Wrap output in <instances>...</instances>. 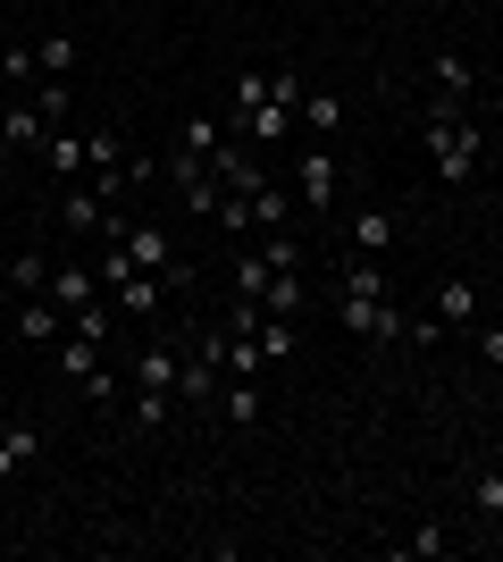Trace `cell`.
Listing matches in <instances>:
<instances>
[{"instance_id":"6da1fadb","label":"cell","mask_w":503,"mask_h":562,"mask_svg":"<svg viewBox=\"0 0 503 562\" xmlns=\"http://www.w3.org/2000/svg\"><path fill=\"white\" fill-rule=\"evenodd\" d=\"M93 244H110V252H126V269H151V278L168 285V294H185L193 285V260L176 252V235L160 227V218H135V211H110L101 218Z\"/></svg>"},{"instance_id":"7a4b0ae2","label":"cell","mask_w":503,"mask_h":562,"mask_svg":"<svg viewBox=\"0 0 503 562\" xmlns=\"http://www.w3.org/2000/svg\"><path fill=\"white\" fill-rule=\"evenodd\" d=\"M420 143H428V168L436 186H479V160H487V135L470 126V110L461 101H428V117H420Z\"/></svg>"},{"instance_id":"3957f363","label":"cell","mask_w":503,"mask_h":562,"mask_svg":"<svg viewBox=\"0 0 503 562\" xmlns=\"http://www.w3.org/2000/svg\"><path fill=\"white\" fill-rule=\"evenodd\" d=\"M344 186H353V168H344V151H328V143H311V151L294 160V202L335 211V202H344Z\"/></svg>"},{"instance_id":"277c9868","label":"cell","mask_w":503,"mask_h":562,"mask_svg":"<svg viewBox=\"0 0 503 562\" xmlns=\"http://www.w3.org/2000/svg\"><path fill=\"white\" fill-rule=\"evenodd\" d=\"M236 193L252 202V235L294 227V186H286V177H261V168H243V177H236Z\"/></svg>"},{"instance_id":"5b68a950","label":"cell","mask_w":503,"mask_h":562,"mask_svg":"<svg viewBox=\"0 0 503 562\" xmlns=\"http://www.w3.org/2000/svg\"><path fill=\"white\" fill-rule=\"evenodd\" d=\"M110 303H118V319H135V328H160L168 285L151 278V269H126V278H110Z\"/></svg>"},{"instance_id":"8992f818","label":"cell","mask_w":503,"mask_h":562,"mask_svg":"<svg viewBox=\"0 0 503 562\" xmlns=\"http://www.w3.org/2000/svg\"><path fill=\"white\" fill-rule=\"evenodd\" d=\"M227 151V117H185L176 126V151H168V177H185V168H210Z\"/></svg>"},{"instance_id":"52a82bcc","label":"cell","mask_w":503,"mask_h":562,"mask_svg":"<svg viewBox=\"0 0 503 562\" xmlns=\"http://www.w3.org/2000/svg\"><path fill=\"white\" fill-rule=\"evenodd\" d=\"M176 370H185L176 336H144V345H135V361H126V386H160V395H176Z\"/></svg>"},{"instance_id":"ba28073f","label":"cell","mask_w":503,"mask_h":562,"mask_svg":"<svg viewBox=\"0 0 503 562\" xmlns=\"http://www.w3.org/2000/svg\"><path fill=\"white\" fill-rule=\"evenodd\" d=\"M101 294H110V285H101V260H50V303L68 311H84V303H101Z\"/></svg>"},{"instance_id":"9c48e42d","label":"cell","mask_w":503,"mask_h":562,"mask_svg":"<svg viewBox=\"0 0 503 562\" xmlns=\"http://www.w3.org/2000/svg\"><path fill=\"white\" fill-rule=\"evenodd\" d=\"M428 311L445 319V336H461V328H479V319H487V294H479V278H445L428 294Z\"/></svg>"},{"instance_id":"30bf717a","label":"cell","mask_w":503,"mask_h":562,"mask_svg":"<svg viewBox=\"0 0 503 562\" xmlns=\"http://www.w3.org/2000/svg\"><path fill=\"white\" fill-rule=\"evenodd\" d=\"M9 336H18V345H50V336H68V311L50 303V294H18V311H9Z\"/></svg>"},{"instance_id":"8fae6325","label":"cell","mask_w":503,"mask_h":562,"mask_svg":"<svg viewBox=\"0 0 503 562\" xmlns=\"http://www.w3.org/2000/svg\"><path fill=\"white\" fill-rule=\"evenodd\" d=\"M218 386H227V370H218V361H202V352H185V370H176V412H185V420H202V412L218 403Z\"/></svg>"},{"instance_id":"7c38bea8","label":"cell","mask_w":503,"mask_h":562,"mask_svg":"<svg viewBox=\"0 0 503 562\" xmlns=\"http://www.w3.org/2000/svg\"><path fill=\"white\" fill-rule=\"evenodd\" d=\"M101 218H110V202H101V186H93V177L59 186V227H68V235H101Z\"/></svg>"},{"instance_id":"4fadbf2b","label":"cell","mask_w":503,"mask_h":562,"mask_svg":"<svg viewBox=\"0 0 503 562\" xmlns=\"http://www.w3.org/2000/svg\"><path fill=\"white\" fill-rule=\"evenodd\" d=\"M261 412H268L261 378H227V386H218V403H210V420H227V428H261Z\"/></svg>"},{"instance_id":"5bb4252c","label":"cell","mask_w":503,"mask_h":562,"mask_svg":"<svg viewBox=\"0 0 503 562\" xmlns=\"http://www.w3.org/2000/svg\"><path fill=\"white\" fill-rule=\"evenodd\" d=\"M43 135H50L43 101H34V93H18V101H9V117H0V143H9V151L25 160V151H43Z\"/></svg>"},{"instance_id":"9a60e30c","label":"cell","mask_w":503,"mask_h":562,"mask_svg":"<svg viewBox=\"0 0 503 562\" xmlns=\"http://www.w3.org/2000/svg\"><path fill=\"white\" fill-rule=\"evenodd\" d=\"M395 235H403V211H395V202H378V211H353V227H344V244L378 260L386 244H395Z\"/></svg>"},{"instance_id":"2e32d148","label":"cell","mask_w":503,"mask_h":562,"mask_svg":"<svg viewBox=\"0 0 503 562\" xmlns=\"http://www.w3.org/2000/svg\"><path fill=\"white\" fill-rule=\"evenodd\" d=\"M461 495H470V520H479V529H503V470L495 462H470Z\"/></svg>"},{"instance_id":"e0dca14e","label":"cell","mask_w":503,"mask_h":562,"mask_svg":"<svg viewBox=\"0 0 503 562\" xmlns=\"http://www.w3.org/2000/svg\"><path fill=\"white\" fill-rule=\"evenodd\" d=\"M43 168L59 177V186L93 177V168H84V126H50V135H43Z\"/></svg>"},{"instance_id":"ac0fdd59","label":"cell","mask_w":503,"mask_h":562,"mask_svg":"<svg viewBox=\"0 0 503 562\" xmlns=\"http://www.w3.org/2000/svg\"><path fill=\"white\" fill-rule=\"evenodd\" d=\"M126 160H135V151H126L118 126H84V168H93V177H118V186H135V177H126Z\"/></svg>"},{"instance_id":"d6986e66","label":"cell","mask_w":503,"mask_h":562,"mask_svg":"<svg viewBox=\"0 0 503 562\" xmlns=\"http://www.w3.org/2000/svg\"><path fill=\"white\" fill-rule=\"evenodd\" d=\"M101 361H110V336H84V328H68V336H59V378H68V386H84V378H93Z\"/></svg>"},{"instance_id":"ffe728a7","label":"cell","mask_w":503,"mask_h":562,"mask_svg":"<svg viewBox=\"0 0 503 562\" xmlns=\"http://www.w3.org/2000/svg\"><path fill=\"white\" fill-rule=\"evenodd\" d=\"M34 462H43V428H25V420H18V428H0V487H18Z\"/></svg>"},{"instance_id":"44dd1931","label":"cell","mask_w":503,"mask_h":562,"mask_svg":"<svg viewBox=\"0 0 503 562\" xmlns=\"http://www.w3.org/2000/svg\"><path fill=\"white\" fill-rule=\"evenodd\" d=\"M168 420H176V395H160V386H126V428H135V437H160Z\"/></svg>"},{"instance_id":"7402d4cb","label":"cell","mask_w":503,"mask_h":562,"mask_svg":"<svg viewBox=\"0 0 503 562\" xmlns=\"http://www.w3.org/2000/svg\"><path fill=\"white\" fill-rule=\"evenodd\" d=\"M227 135H252V143H286V135H302V126H294V110H286V101H261V110H252V117H236Z\"/></svg>"},{"instance_id":"603a6c76","label":"cell","mask_w":503,"mask_h":562,"mask_svg":"<svg viewBox=\"0 0 503 562\" xmlns=\"http://www.w3.org/2000/svg\"><path fill=\"white\" fill-rule=\"evenodd\" d=\"M470 85H479L470 59H454V50H436V59H428V101H470Z\"/></svg>"},{"instance_id":"cb8c5ba5","label":"cell","mask_w":503,"mask_h":562,"mask_svg":"<svg viewBox=\"0 0 503 562\" xmlns=\"http://www.w3.org/2000/svg\"><path fill=\"white\" fill-rule=\"evenodd\" d=\"M9 294H50V252H43V244L9 252Z\"/></svg>"},{"instance_id":"d4e9b609","label":"cell","mask_w":503,"mask_h":562,"mask_svg":"<svg viewBox=\"0 0 503 562\" xmlns=\"http://www.w3.org/2000/svg\"><path fill=\"white\" fill-rule=\"evenodd\" d=\"M454 529H445V520H420V529H411V538L403 546H395V554H403V562H445V554H454Z\"/></svg>"},{"instance_id":"484cf974","label":"cell","mask_w":503,"mask_h":562,"mask_svg":"<svg viewBox=\"0 0 503 562\" xmlns=\"http://www.w3.org/2000/svg\"><path fill=\"white\" fill-rule=\"evenodd\" d=\"M294 126H302V135H319V143H328L335 126H344V93H302V110H294Z\"/></svg>"},{"instance_id":"4316f807","label":"cell","mask_w":503,"mask_h":562,"mask_svg":"<svg viewBox=\"0 0 503 562\" xmlns=\"http://www.w3.org/2000/svg\"><path fill=\"white\" fill-rule=\"evenodd\" d=\"M461 345H470V361L495 378V370H503V311H487L479 328H461Z\"/></svg>"},{"instance_id":"83f0119b","label":"cell","mask_w":503,"mask_h":562,"mask_svg":"<svg viewBox=\"0 0 503 562\" xmlns=\"http://www.w3.org/2000/svg\"><path fill=\"white\" fill-rule=\"evenodd\" d=\"M335 294H386V269L369 252H344L335 260Z\"/></svg>"},{"instance_id":"f1b7e54d","label":"cell","mask_w":503,"mask_h":562,"mask_svg":"<svg viewBox=\"0 0 503 562\" xmlns=\"http://www.w3.org/2000/svg\"><path fill=\"white\" fill-rule=\"evenodd\" d=\"M0 85H9V93H34V85H43V68H34V43H9V50H0Z\"/></svg>"},{"instance_id":"f546056e","label":"cell","mask_w":503,"mask_h":562,"mask_svg":"<svg viewBox=\"0 0 503 562\" xmlns=\"http://www.w3.org/2000/svg\"><path fill=\"white\" fill-rule=\"evenodd\" d=\"M261 311H268V319H294V311H302V278H294V269H277V278H268V294H261Z\"/></svg>"},{"instance_id":"4dcf8cb0","label":"cell","mask_w":503,"mask_h":562,"mask_svg":"<svg viewBox=\"0 0 503 562\" xmlns=\"http://www.w3.org/2000/svg\"><path fill=\"white\" fill-rule=\"evenodd\" d=\"M261 101H268V68H243V76H236V101H227V126H236V117H252Z\"/></svg>"},{"instance_id":"1f68e13d","label":"cell","mask_w":503,"mask_h":562,"mask_svg":"<svg viewBox=\"0 0 503 562\" xmlns=\"http://www.w3.org/2000/svg\"><path fill=\"white\" fill-rule=\"evenodd\" d=\"M252 336H261V352H268V370H277V361H294V319H252Z\"/></svg>"},{"instance_id":"d6a6232c","label":"cell","mask_w":503,"mask_h":562,"mask_svg":"<svg viewBox=\"0 0 503 562\" xmlns=\"http://www.w3.org/2000/svg\"><path fill=\"white\" fill-rule=\"evenodd\" d=\"M261 260H268V269H302V235H294V227H268L261 235Z\"/></svg>"},{"instance_id":"836d02e7","label":"cell","mask_w":503,"mask_h":562,"mask_svg":"<svg viewBox=\"0 0 503 562\" xmlns=\"http://www.w3.org/2000/svg\"><path fill=\"white\" fill-rule=\"evenodd\" d=\"M302 93H311V85H302V68H294V59H277V68H268V101L302 110Z\"/></svg>"},{"instance_id":"e575fe53","label":"cell","mask_w":503,"mask_h":562,"mask_svg":"<svg viewBox=\"0 0 503 562\" xmlns=\"http://www.w3.org/2000/svg\"><path fill=\"white\" fill-rule=\"evenodd\" d=\"M34 68H43V76L76 68V34H43V43H34Z\"/></svg>"},{"instance_id":"d590c367","label":"cell","mask_w":503,"mask_h":562,"mask_svg":"<svg viewBox=\"0 0 503 562\" xmlns=\"http://www.w3.org/2000/svg\"><path fill=\"white\" fill-rule=\"evenodd\" d=\"M34 101H43L50 126H68V117H76V101H68V85H59V76H43V85H34Z\"/></svg>"},{"instance_id":"8d00e7d4","label":"cell","mask_w":503,"mask_h":562,"mask_svg":"<svg viewBox=\"0 0 503 562\" xmlns=\"http://www.w3.org/2000/svg\"><path fill=\"white\" fill-rule=\"evenodd\" d=\"M84 403H101V412H118V370H110V361H101V370L84 378Z\"/></svg>"}]
</instances>
